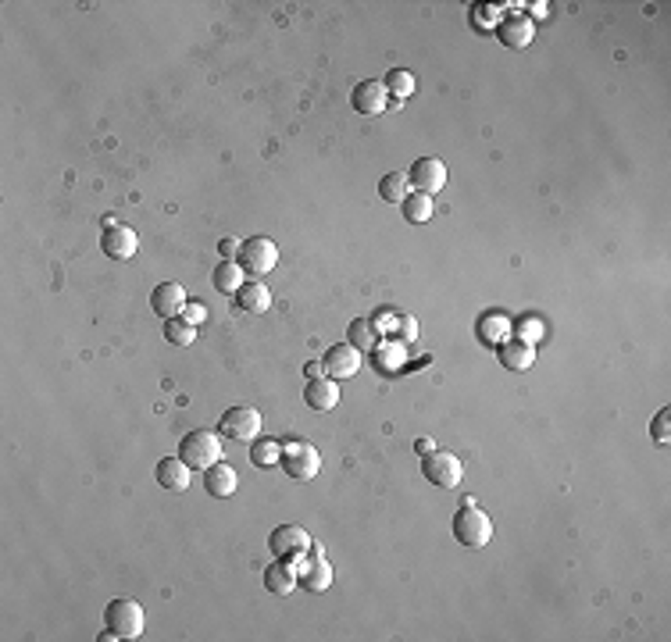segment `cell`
<instances>
[{"instance_id":"1","label":"cell","mask_w":671,"mask_h":642,"mask_svg":"<svg viewBox=\"0 0 671 642\" xmlns=\"http://www.w3.org/2000/svg\"><path fill=\"white\" fill-rule=\"evenodd\" d=\"M454 539H457L464 550H482V546H489V539H493V521H489V514H486L475 500H468V503L454 514Z\"/></svg>"},{"instance_id":"2","label":"cell","mask_w":671,"mask_h":642,"mask_svg":"<svg viewBox=\"0 0 671 642\" xmlns=\"http://www.w3.org/2000/svg\"><path fill=\"white\" fill-rule=\"evenodd\" d=\"M179 457H183L193 471H208L211 464L222 460V435H218V432H208V428H197V432L183 435Z\"/></svg>"},{"instance_id":"3","label":"cell","mask_w":671,"mask_h":642,"mask_svg":"<svg viewBox=\"0 0 671 642\" xmlns=\"http://www.w3.org/2000/svg\"><path fill=\"white\" fill-rule=\"evenodd\" d=\"M236 265H240L247 275L261 279V275H268L272 268H279V247H276L268 236H251V240L240 243Z\"/></svg>"},{"instance_id":"4","label":"cell","mask_w":671,"mask_h":642,"mask_svg":"<svg viewBox=\"0 0 671 642\" xmlns=\"http://www.w3.org/2000/svg\"><path fill=\"white\" fill-rule=\"evenodd\" d=\"M104 629H111L118 639H140L143 636V607L136 600H111L104 607Z\"/></svg>"},{"instance_id":"5","label":"cell","mask_w":671,"mask_h":642,"mask_svg":"<svg viewBox=\"0 0 671 642\" xmlns=\"http://www.w3.org/2000/svg\"><path fill=\"white\" fill-rule=\"evenodd\" d=\"M261 410L258 407H229L218 421V435L233 439V443H254L261 435Z\"/></svg>"},{"instance_id":"6","label":"cell","mask_w":671,"mask_h":642,"mask_svg":"<svg viewBox=\"0 0 671 642\" xmlns=\"http://www.w3.org/2000/svg\"><path fill=\"white\" fill-rule=\"evenodd\" d=\"M421 475H425L436 489H457L461 478H464V468H461V460H457L454 453L432 450V453L421 457Z\"/></svg>"},{"instance_id":"7","label":"cell","mask_w":671,"mask_h":642,"mask_svg":"<svg viewBox=\"0 0 671 642\" xmlns=\"http://www.w3.org/2000/svg\"><path fill=\"white\" fill-rule=\"evenodd\" d=\"M283 471L297 482H308L322 471V457L311 443H290V446H283Z\"/></svg>"},{"instance_id":"8","label":"cell","mask_w":671,"mask_h":642,"mask_svg":"<svg viewBox=\"0 0 671 642\" xmlns=\"http://www.w3.org/2000/svg\"><path fill=\"white\" fill-rule=\"evenodd\" d=\"M268 550H272L276 561H301L311 550V536L301 525H279L268 536Z\"/></svg>"},{"instance_id":"9","label":"cell","mask_w":671,"mask_h":642,"mask_svg":"<svg viewBox=\"0 0 671 642\" xmlns=\"http://www.w3.org/2000/svg\"><path fill=\"white\" fill-rule=\"evenodd\" d=\"M446 165L439 161V157H418L414 165H411V172H407V182H411V190L414 193H425V197H436L443 186H446Z\"/></svg>"},{"instance_id":"10","label":"cell","mask_w":671,"mask_h":642,"mask_svg":"<svg viewBox=\"0 0 671 642\" xmlns=\"http://www.w3.org/2000/svg\"><path fill=\"white\" fill-rule=\"evenodd\" d=\"M100 250L111 258V261H132L136 250H140V236L129 229V225H118V222H104V236H100Z\"/></svg>"},{"instance_id":"11","label":"cell","mask_w":671,"mask_h":642,"mask_svg":"<svg viewBox=\"0 0 671 642\" xmlns=\"http://www.w3.org/2000/svg\"><path fill=\"white\" fill-rule=\"evenodd\" d=\"M297 579L308 593H326L333 586V564L319 553V550H308L301 557V568H297Z\"/></svg>"},{"instance_id":"12","label":"cell","mask_w":671,"mask_h":642,"mask_svg":"<svg viewBox=\"0 0 671 642\" xmlns=\"http://www.w3.org/2000/svg\"><path fill=\"white\" fill-rule=\"evenodd\" d=\"M350 104H353V111H357V114H368V118L382 114V111L389 107V93H386V82H378V79L357 82V86H353V93H350Z\"/></svg>"},{"instance_id":"13","label":"cell","mask_w":671,"mask_h":642,"mask_svg":"<svg viewBox=\"0 0 671 642\" xmlns=\"http://www.w3.org/2000/svg\"><path fill=\"white\" fill-rule=\"evenodd\" d=\"M322 364H326V375H329V378L343 382V378H353V375L361 371L364 353H361V350H353L350 342H339V346H333V350H326Z\"/></svg>"},{"instance_id":"14","label":"cell","mask_w":671,"mask_h":642,"mask_svg":"<svg viewBox=\"0 0 671 642\" xmlns=\"http://www.w3.org/2000/svg\"><path fill=\"white\" fill-rule=\"evenodd\" d=\"M154 478H157V486L165 493H186L190 482H193V468L183 457H165V460H157Z\"/></svg>"},{"instance_id":"15","label":"cell","mask_w":671,"mask_h":642,"mask_svg":"<svg viewBox=\"0 0 671 642\" xmlns=\"http://www.w3.org/2000/svg\"><path fill=\"white\" fill-rule=\"evenodd\" d=\"M186 304H190V300H186V290H183L179 283H161V286L150 293V308H154V315L161 321L179 318Z\"/></svg>"},{"instance_id":"16","label":"cell","mask_w":671,"mask_h":642,"mask_svg":"<svg viewBox=\"0 0 671 642\" xmlns=\"http://www.w3.org/2000/svg\"><path fill=\"white\" fill-rule=\"evenodd\" d=\"M233 304H236V311H240V315H265V311L272 308V290H268L261 279L243 283V286H240V293L233 297Z\"/></svg>"},{"instance_id":"17","label":"cell","mask_w":671,"mask_h":642,"mask_svg":"<svg viewBox=\"0 0 671 642\" xmlns=\"http://www.w3.org/2000/svg\"><path fill=\"white\" fill-rule=\"evenodd\" d=\"M236 486H240V475H236V471H233V464H225V460H218V464H211V468L204 471V489H208L215 500L233 496V493H236Z\"/></svg>"},{"instance_id":"18","label":"cell","mask_w":671,"mask_h":642,"mask_svg":"<svg viewBox=\"0 0 671 642\" xmlns=\"http://www.w3.org/2000/svg\"><path fill=\"white\" fill-rule=\"evenodd\" d=\"M497 357H500V364H504L507 371H529V367L536 364V346L518 342V339H507V342L497 346Z\"/></svg>"},{"instance_id":"19","label":"cell","mask_w":671,"mask_h":642,"mask_svg":"<svg viewBox=\"0 0 671 642\" xmlns=\"http://www.w3.org/2000/svg\"><path fill=\"white\" fill-rule=\"evenodd\" d=\"M297 586H301V579H297V568H293L290 561H272V564H268V571H265V589H268V593L290 596Z\"/></svg>"},{"instance_id":"20","label":"cell","mask_w":671,"mask_h":642,"mask_svg":"<svg viewBox=\"0 0 671 642\" xmlns=\"http://www.w3.org/2000/svg\"><path fill=\"white\" fill-rule=\"evenodd\" d=\"M304 403L311 410H319V414L333 410L336 403H339V385H336L333 378H311L308 389H304Z\"/></svg>"},{"instance_id":"21","label":"cell","mask_w":671,"mask_h":642,"mask_svg":"<svg viewBox=\"0 0 671 642\" xmlns=\"http://www.w3.org/2000/svg\"><path fill=\"white\" fill-rule=\"evenodd\" d=\"M243 283H247V272H243L236 261H222V265L211 272V286H215L218 293H225V297H236Z\"/></svg>"},{"instance_id":"22","label":"cell","mask_w":671,"mask_h":642,"mask_svg":"<svg viewBox=\"0 0 671 642\" xmlns=\"http://www.w3.org/2000/svg\"><path fill=\"white\" fill-rule=\"evenodd\" d=\"M532 36H536V25H532L529 18H507V21L500 25V43H504V46L522 50V46L532 43Z\"/></svg>"},{"instance_id":"23","label":"cell","mask_w":671,"mask_h":642,"mask_svg":"<svg viewBox=\"0 0 671 642\" xmlns=\"http://www.w3.org/2000/svg\"><path fill=\"white\" fill-rule=\"evenodd\" d=\"M251 464H254V468H265V471H268V468H279V464H283V446H279V439H261V435H258V439L251 443Z\"/></svg>"},{"instance_id":"24","label":"cell","mask_w":671,"mask_h":642,"mask_svg":"<svg viewBox=\"0 0 671 642\" xmlns=\"http://www.w3.org/2000/svg\"><path fill=\"white\" fill-rule=\"evenodd\" d=\"M400 211H403V218H407L411 225H425V222L436 215V204H432V197H425V193H407L403 204H400Z\"/></svg>"},{"instance_id":"25","label":"cell","mask_w":671,"mask_h":642,"mask_svg":"<svg viewBox=\"0 0 671 642\" xmlns=\"http://www.w3.org/2000/svg\"><path fill=\"white\" fill-rule=\"evenodd\" d=\"M479 339H482L486 346L507 342V339H511V318H507V315H486V318L479 321Z\"/></svg>"},{"instance_id":"26","label":"cell","mask_w":671,"mask_h":642,"mask_svg":"<svg viewBox=\"0 0 671 642\" xmlns=\"http://www.w3.org/2000/svg\"><path fill=\"white\" fill-rule=\"evenodd\" d=\"M346 342L353 346V350H375L378 346V332H375V325L371 321H364V318H357V321H350L346 325Z\"/></svg>"},{"instance_id":"27","label":"cell","mask_w":671,"mask_h":642,"mask_svg":"<svg viewBox=\"0 0 671 642\" xmlns=\"http://www.w3.org/2000/svg\"><path fill=\"white\" fill-rule=\"evenodd\" d=\"M407 193H411L407 175L389 172V175H382V179H378V197H382L386 204H403V197H407Z\"/></svg>"},{"instance_id":"28","label":"cell","mask_w":671,"mask_h":642,"mask_svg":"<svg viewBox=\"0 0 671 642\" xmlns=\"http://www.w3.org/2000/svg\"><path fill=\"white\" fill-rule=\"evenodd\" d=\"M165 339L172 342V346H193V339H197V325H190L186 318H168L165 321Z\"/></svg>"},{"instance_id":"29","label":"cell","mask_w":671,"mask_h":642,"mask_svg":"<svg viewBox=\"0 0 671 642\" xmlns=\"http://www.w3.org/2000/svg\"><path fill=\"white\" fill-rule=\"evenodd\" d=\"M386 93H393L396 100H407V97L414 93V75L403 72V68H393V72L386 75Z\"/></svg>"},{"instance_id":"30","label":"cell","mask_w":671,"mask_h":642,"mask_svg":"<svg viewBox=\"0 0 671 642\" xmlns=\"http://www.w3.org/2000/svg\"><path fill=\"white\" fill-rule=\"evenodd\" d=\"M511 332H514V339H518V342L536 346V342L543 339V321H539V318H522L518 325H511Z\"/></svg>"},{"instance_id":"31","label":"cell","mask_w":671,"mask_h":642,"mask_svg":"<svg viewBox=\"0 0 671 642\" xmlns=\"http://www.w3.org/2000/svg\"><path fill=\"white\" fill-rule=\"evenodd\" d=\"M668 425H671V410L665 407V410H661V414L650 421V435H654V443H658V446H668V439H671Z\"/></svg>"},{"instance_id":"32","label":"cell","mask_w":671,"mask_h":642,"mask_svg":"<svg viewBox=\"0 0 671 642\" xmlns=\"http://www.w3.org/2000/svg\"><path fill=\"white\" fill-rule=\"evenodd\" d=\"M179 318H186L190 325H204V321H208V308H204V304H186Z\"/></svg>"},{"instance_id":"33","label":"cell","mask_w":671,"mask_h":642,"mask_svg":"<svg viewBox=\"0 0 671 642\" xmlns=\"http://www.w3.org/2000/svg\"><path fill=\"white\" fill-rule=\"evenodd\" d=\"M218 254H222V261H236V258H240V243H236V240H222V243H218Z\"/></svg>"},{"instance_id":"34","label":"cell","mask_w":671,"mask_h":642,"mask_svg":"<svg viewBox=\"0 0 671 642\" xmlns=\"http://www.w3.org/2000/svg\"><path fill=\"white\" fill-rule=\"evenodd\" d=\"M304 375H311V378H322V375H326V364H322V360H319V364H308V367H304Z\"/></svg>"},{"instance_id":"35","label":"cell","mask_w":671,"mask_h":642,"mask_svg":"<svg viewBox=\"0 0 671 642\" xmlns=\"http://www.w3.org/2000/svg\"><path fill=\"white\" fill-rule=\"evenodd\" d=\"M414 450H418V457H421V453H432V450H436V446H432V443H429V439H418V443H414Z\"/></svg>"}]
</instances>
